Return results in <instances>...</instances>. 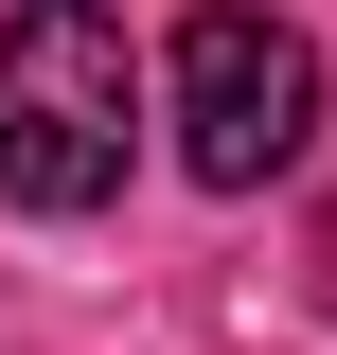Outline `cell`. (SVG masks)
<instances>
[{
    "label": "cell",
    "mask_w": 337,
    "mask_h": 355,
    "mask_svg": "<svg viewBox=\"0 0 337 355\" xmlns=\"http://www.w3.org/2000/svg\"><path fill=\"white\" fill-rule=\"evenodd\" d=\"M142 160V53L107 0H18L0 18V214H107Z\"/></svg>",
    "instance_id": "6da1fadb"
},
{
    "label": "cell",
    "mask_w": 337,
    "mask_h": 355,
    "mask_svg": "<svg viewBox=\"0 0 337 355\" xmlns=\"http://www.w3.org/2000/svg\"><path fill=\"white\" fill-rule=\"evenodd\" d=\"M160 125H178V160H196L213 196L302 178V160H320V36L266 18V0L178 18V53H160Z\"/></svg>",
    "instance_id": "7a4b0ae2"
}]
</instances>
